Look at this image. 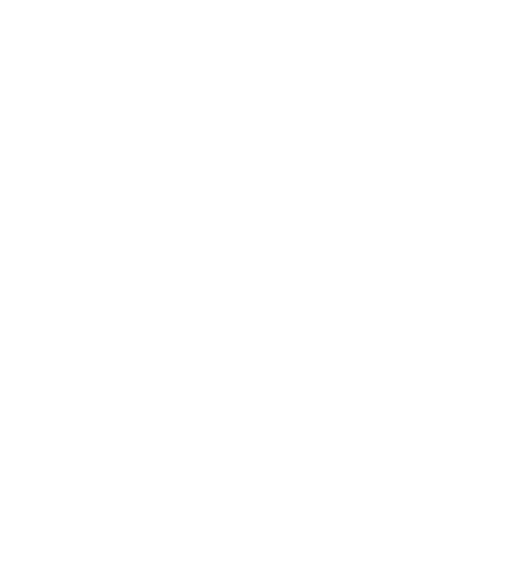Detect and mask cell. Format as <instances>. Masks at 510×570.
Segmentation results:
<instances>
[]
</instances>
